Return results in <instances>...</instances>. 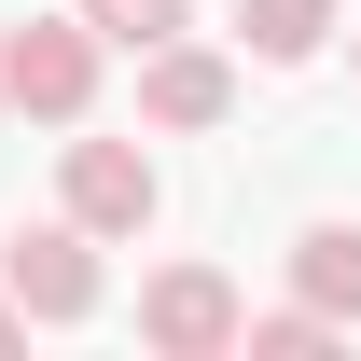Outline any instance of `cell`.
<instances>
[{"mask_svg":"<svg viewBox=\"0 0 361 361\" xmlns=\"http://www.w3.org/2000/svg\"><path fill=\"white\" fill-rule=\"evenodd\" d=\"M84 28H97V42H139V56H153V42H180L195 14H180V0H84Z\"/></svg>","mask_w":361,"mask_h":361,"instance_id":"8","label":"cell"},{"mask_svg":"<svg viewBox=\"0 0 361 361\" xmlns=\"http://www.w3.org/2000/svg\"><path fill=\"white\" fill-rule=\"evenodd\" d=\"M236 42L264 56V70H306L334 42V0H236Z\"/></svg>","mask_w":361,"mask_h":361,"instance_id":"7","label":"cell"},{"mask_svg":"<svg viewBox=\"0 0 361 361\" xmlns=\"http://www.w3.org/2000/svg\"><path fill=\"white\" fill-rule=\"evenodd\" d=\"M153 209H167V180H153L139 139H70V223L84 236H139Z\"/></svg>","mask_w":361,"mask_h":361,"instance_id":"3","label":"cell"},{"mask_svg":"<svg viewBox=\"0 0 361 361\" xmlns=\"http://www.w3.org/2000/svg\"><path fill=\"white\" fill-rule=\"evenodd\" d=\"M236 334H250V306H236L223 264H167L153 292H139V348H167V361H223Z\"/></svg>","mask_w":361,"mask_h":361,"instance_id":"2","label":"cell"},{"mask_svg":"<svg viewBox=\"0 0 361 361\" xmlns=\"http://www.w3.org/2000/svg\"><path fill=\"white\" fill-rule=\"evenodd\" d=\"M139 111H153V126H223V111H236V70L195 56V42H153V56H139Z\"/></svg>","mask_w":361,"mask_h":361,"instance_id":"5","label":"cell"},{"mask_svg":"<svg viewBox=\"0 0 361 361\" xmlns=\"http://www.w3.org/2000/svg\"><path fill=\"white\" fill-rule=\"evenodd\" d=\"M292 292L319 319H361V223H306L292 236Z\"/></svg>","mask_w":361,"mask_h":361,"instance_id":"6","label":"cell"},{"mask_svg":"<svg viewBox=\"0 0 361 361\" xmlns=\"http://www.w3.org/2000/svg\"><path fill=\"white\" fill-rule=\"evenodd\" d=\"M0 97L42 111V126H84V97H97V28H84V14L14 28V42H0Z\"/></svg>","mask_w":361,"mask_h":361,"instance_id":"1","label":"cell"},{"mask_svg":"<svg viewBox=\"0 0 361 361\" xmlns=\"http://www.w3.org/2000/svg\"><path fill=\"white\" fill-rule=\"evenodd\" d=\"M0 292H14L28 319H84L97 306V236L84 223H28L14 250H0Z\"/></svg>","mask_w":361,"mask_h":361,"instance_id":"4","label":"cell"},{"mask_svg":"<svg viewBox=\"0 0 361 361\" xmlns=\"http://www.w3.org/2000/svg\"><path fill=\"white\" fill-rule=\"evenodd\" d=\"M14 334H28V306H14V292H0V348H14Z\"/></svg>","mask_w":361,"mask_h":361,"instance_id":"10","label":"cell"},{"mask_svg":"<svg viewBox=\"0 0 361 361\" xmlns=\"http://www.w3.org/2000/svg\"><path fill=\"white\" fill-rule=\"evenodd\" d=\"M236 348H250V361H319V348H334V319H319V306H278V319H250Z\"/></svg>","mask_w":361,"mask_h":361,"instance_id":"9","label":"cell"}]
</instances>
